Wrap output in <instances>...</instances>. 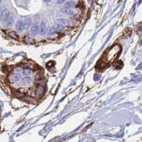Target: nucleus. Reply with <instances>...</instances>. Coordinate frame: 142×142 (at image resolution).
<instances>
[{
    "label": "nucleus",
    "mask_w": 142,
    "mask_h": 142,
    "mask_svg": "<svg viewBox=\"0 0 142 142\" xmlns=\"http://www.w3.org/2000/svg\"><path fill=\"white\" fill-rule=\"evenodd\" d=\"M37 92L39 94H42L43 92V86H39L38 87V89H37Z\"/></svg>",
    "instance_id": "14"
},
{
    "label": "nucleus",
    "mask_w": 142,
    "mask_h": 142,
    "mask_svg": "<svg viewBox=\"0 0 142 142\" xmlns=\"http://www.w3.org/2000/svg\"><path fill=\"white\" fill-rule=\"evenodd\" d=\"M26 41L27 43H31L33 41V39L31 37H27V38H26Z\"/></svg>",
    "instance_id": "15"
},
{
    "label": "nucleus",
    "mask_w": 142,
    "mask_h": 142,
    "mask_svg": "<svg viewBox=\"0 0 142 142\" xmlns=\"http://www.w3.org/2000/svg\"><path fill=\"white\" fill-rule=\"evenodd\" d=\"M60 11H61L63 13H64V14H67V15H72V14H74V12H73L72 9H71L70 8L67 7H64L61 8V9H60Z\"/></svg>",
    "instance_id": "4"
},
{
    "label": "nucleus",
    "mask_w": 142,
    "mask_h": 142,
    "mask_svg": "<svg viewBox=\"0 0 142 142\" xmlns=\"http://www.w3.org/2000/svg\"><path fill=\"white\" fill-rule=\"evenodd\" d=\"M0 3H1V1H0Z\"/></svg>",
    "instance_id": "19"
},
{
    "label": "nucleus",
    "mask_w": 142,
    "mask_h": 142,
    "mask_svg": "<svg viewBox=\"0 0 142 142\" xmlns=\"http://www.w3.org/2000/svg\"><path fill=\"white\" fill-rule=\"evenodd\" d=\"M10 16V13H9V11L8 9H4L2 13L0 14V20H1L2 22L4 23H6V21H7L8 18Z\"/></svg>",
    "instance_id": "3"
},
{
    "label": "nucleus",
    "mask_w": 142,
    "mask_h": 142,
    "mask_svg": "<svg viewBox=\"0 0 142 142\" xmlns=\"http://www.w3.org/2000/svg\"><path fill=\"white\" fill-rule=\"evenodd\" d=\"M31 23V19L30 17H24L23 19L19 21L16 25V29L19 31H23L28 28Z\"/></svg>",
    "instance_id": "2"
},
{
    "label": "nucleus",
    "mask_w": 142,
    "mask_h": 142,
    "mask_svg": "<svg viewBox=\"0 0 142 142\" xmlns=\"http://www.w3.org/2000/svg\"><path fill=\"white\" fill-rule=\"evenodd\" d=\"M26 82L28 83H30L31 82V78L30 77H26Z\"/></svg>",
    "instance_id": "16"
},
{
    "label": "nucleus",
    "mask_w": 142,
    "mask_h": 142,
    "mask_svg": "<svg viewBox=\"0 0 142 142\" xmlns=\"http://www.w3.org/2000/svg\"><path fill=\"white\" fill-rule=\"evenodd\" d=\"M39 24H38V22L35 21L32 26V28H31V33L33 35H36L38 33V31H39Z\"/></svg>",
    "instance_id": "5"
},
{
    "label": "nucleus",
    "mask_w": 142,
    "mask_h": 142,
    "mask_svg": "<svg viewBox=\"0 0 142 142\" xmlns=\"http://www.w3.org/2000/svg\"><path fill=\"white\" fill-rule=\"evenodd\" d=\"M58 23L62 26H68L70 24V21L65 19H58Z\"/></svg>",
    "instance_id": "6"
},
{
    "label": "nucleus",
    "mask_w": 142,
    "mask_h": 142,
    "mask_svg": "<svg viewBox=\"0 0 142 142\" xmlns=\"http://www.w3.org/2000/svg\"><path fill=\"white\" fill-rule=\"evenodd\" d=\"M6 25L7 26H11L12 24H13V23H14V18H13V16H9V17L8 18V19H7V21H6Z\"/></svg>",
    "instance_id": "8"
},
{
    "label": "nucleus",
    "mask_w": 142,
    "mask_h": 142,
    "mask_svg": "<svg viewBox=\"0 0 142 142\" xmlns=\"http://www.w3.org/2000/svg\"><path fill=\"white\" fill-rule=\"evenodd\" d=\"M9 36L11 38H12V39H16V40L18 39V35H17L16 33H15L14 31H11V32H9Z\"/></svg>",
    "instance_id": "12"
},
{
    "label": "nucleus",
    "mask_w": 142,
    "mask_h": 142,
    "mask_svg": "<svg viewBox=\"0 0 142 142\" xmlns=\"http://www.w3.org/2000/svg\"><path fill=\"white\" fill-rule=\"evenodd\" d=\"M65 1V0H57V3H58V4H62V3H63Z\"/></svg>",
    "instance_id": "17"
},
{
    "label": "nucleus",
    "mask_w": 142,
    "mask_h": 142,
    "mask_svg": "<svg viewBox=\"0 0 142 142\" xmlns=\"http://www.w3.org/2000/svg\"><path fill=\"white\" fill-rule=\"evenodd\" d=\"M20 78H21V75H20V74H19V73L14 74V75L12 76V80L14 81V82H17L19 80H20Z\"/></svg>",
    "instance_id": "9"
},
{
    "label": "nucleus",
    "mask_w": 142,
    "mask_h": 142,
    "mask_svg": "<svg viewBox=\"0 0 142 142\" xmlns=\"http://www.w3.org/2000/svg\"><path fill=\"white\" fill-rule=\"evenodd\" d=\"M122 51L121 46L116 44L111 47L109 50H107L104 55L103 60L105 64H110L112 63L120 55Z\"/></svg>",
    "instance_id": "1"
},
{
    "label": "nucleus",
    "mask_w": 142,
    "mask_h": 142,
    "mask_svg": "<svg viewBox=\"0 0 142 142\" xmlns=\"http://www.w3.org/2000/svg\"><path fill=\"white\" fill-rule=\"evenodd\" d=\"M43 1H44L45 2H47V3H48V2H51L52 0H43Z\"/></svg>",
    "instance_id": "18"
},
{
    "label": "nucleus",
    "mask_w": 142,
    "mask_h": 142,
    "mask_svg": "<svg viewBox=\"0 0 142 142\" xmlns=\"http://www.w3.org/2000/svg\"><path fill=\"white\" fill-rule=\"evenodd\" d=\"M62 27H63V26L62 25H60V24H55L52 28H51V31H60V29H62Z\"/></svg>",
    "instance_id": "11"
},
{
    "label": "nucleus",
    "mask_w": 142,
    "mask_h": 142,
    "mask_svg": "<svg viewBox=\"0 0 142 142\" xmlns=\"http://www.w3.org/2000/svg\"><path fill=\"white\" fill-rule=\"evenodd\" d=\"M31 72H32V71H31V70H29V69H28V68L24 69V71H23L24 74V75H29L31 73Z\"/></svg>",
    "instance_id": "13"
},
{
    "label": "nucleus",
    "mask_w": 142,
    "mask_h": 142,
    "mask_svg": "<svg viewBox=\"0 0 142 142\" xmlns=\"http://www.w3.org/2000/svg\"><path fill=\"white\" fill-rule=\"evenodd\" d=\"M75 6V3L73 1H69L67 2H66V4H65V7H67L68 8H73Z\"/></svg>",
    "instance_id": "10"
},
{
    "label": "nucleus",
    "mask_w": 142,
    "mask_h": 142,
    "mask_svg": "<svg viewBox=\"0 0 142 142\" xmlns=\"http://www.w3.org/2000/svg\"><path fill=\"white\" fill-rule=\"evenodd\" d=\"M39 28V33L40 35H44L45 33V31H46V26H45V23L44 22H41V25H40V27Z\"/></svg>",
    "instance_id": "7"
}]
</instances>
